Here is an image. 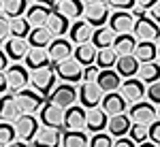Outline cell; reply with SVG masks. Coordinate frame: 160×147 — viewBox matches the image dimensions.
<instances>
[{"label": "cell", "mask_w": 160, "mask_h": 147, "mask_svg": "<svg viewBox=\"0 0 160 147\" xmlns=\"http://www.w3.org/2000/svg\"><path fill=\"white\" fill-rule=\"evenodd\" d=\"M26 41H28V45H30V47L47 49V45L53 41V37H51V32L45 28V26H37V28H32V30H30V34H28Z\"/></svg>", "instance_id": "obj_30"}, {"label": "cell", "mask_w": 160, "mask_h": 147, "mask_svg": "<svg viewBox=\"0 0 160 147\" xmlns=\"http://www.w3.org/2000/svg\"><path fill=\"white\" fill-rule=\"evenodd\" d=\"M9 68V56L4 53V49L0 47V73H4Z\"/></svg>", "instance_id": "obj_49"}, {"label": "cell", "mask_w": 160, "mask_h": 147, "mask_svg": "<svg viewBox=\"0 0 160 147\" xmlns=\"http://www.w3.org/2000/svg\"><path fill=\"white\" fill-rule=\"evenodd\" d=\"M137 79L143 81V83H154L160 79V62H141L139 64V71H137Z\"/></svg>", "instance_id": "obj_32"}, {"label": "cell", "mask_w": 160, "mask_h": 147, "mask_svg": "<svg viewBox=\"0 0 160 147\" xmlns=\"http://www.w3.org/2000/svg\"><path fill=\"white\" fill-rule=\"evenodd\" d=\"M158 120H160V109H158Z\"/></svg>", "instance_id": "obj_58"}, {"label": "cell", "mask_w": 160, "mask_h": 147, "mask_svg": "<svg viewBox=\"0 0 160 147\" xmlns=\"http://www.w3.org/2000/svg\"><path fill=\"white\" fill-rule=\"evenodd\" d=\"M94 28L88 24L86 19H75L71 28H68V38L73 45H81V43H90Z\"/></svg>", "instance_id": "obj_19"}, {"label": "cell", "mask_w": 160, "mask_h": 147, "mask_svg": "<svg viewBox=\"0 0 160 147\" xmlns=\"http://www.w3.org/2000/svg\"><path fill=\"white\" fill-rule=\"evenodd\" d=\"M88 147H113V139H111L109 132H96L90 139V145Z\"/></svg>", "instance_id": "obj_41"}, {"label": "cell", "mask_w": 160, "mask_h": 147, "mask_svg": "<svg viewBox=\"0 0 160 147\" xmlns=\"http://www.w3.org/2000/svg\"><path fill=\"white\" fill-rule=\"evenodd\" d=\"M45 28L51 32V37H64L66 32H68V28H71V19L68 17H64L60 11H56V9H51L49 13V19H47V24Z\"/></svg>", "instance_id": "obj_22"}, {"label": "cell", "mask_w": 160, "mask_h": 147, "mask_svg": "<svg viewBox=\"0 0 160 147\" xmlns=\"http://www.w3.org/2000/svg\"><path fill=\"white\" fill-rule=\"evenodd\" d=\"M156 2H158V0H137V7H139L141 11H149Z\"/></svg>", "instance_id": "obj_50"}, {"label": "cell", "mask_w": 160, "mask_h": 147, "mask_svg": "<svg viewBox=\"0 0 160 147\" xmlns=\"http://www.w3.org/2000/svg\"><path fill=\"white\" fill-rule=\"evenodd\" d=\"M130 117H128V113H118V115H109V122H107V132L111 136H115V139H120V136H126L128 135V130H130Z\"/></svg>", "instance_id": "obj_21"}, {"label": "cell", "mask_w": 160, "mask_h": 147, "mask_svg": "<svg viewBox=\"0 0 160 147\" xmlns=\"http://www.w3.org/2000/svg\"><path fill=\"white\" fill-rule=\"evenodd\" d=\"M139 147H158V145L152 143V141H149V143H148V141H143V143H139Z\"/></svg>", "instance_id": "obj_55"}, {"label": "cell", "mask_w": 160, "mask_h": 147, "mask_svg": "<svg viewBox=\"0 0 160 147\" xmlns=\"http://www.w3.org/2000/svg\"><path fill=\"white\" fill-rule=\"evenodd\" d=\"M148 130H149V141L152 143H156V145H160V120H154V122L148 126Z\"/></svg>", "instance_id": "obj_46"}, {"label": "cell", "mask_w": 160, "mask_h": 147, "mask_svg": "<svg viewBox=\"0 0 160 147\" xmlns=\"http://www.w3.org/2000/svg\"><path fill=\"white\" fill-rule=\"evenodd\" d=\"M107 122H109V115L102 109L94 107V109H86V130L90 132H102L107 128Z\"/></svg>", "instance_id": "obj_20"}, {"label": "cell", "mask_w": 160, "mask_h": 147, "mask_svg": "<svg viewBox=\"0 0 160 147\" xmlns=\"http://www.w3.org/2000/svg\"><path fill=\"white\" fill-rule=\"evenodd\" d=\"M132 56L139 60V64H141V62H154L158 58V45H156L154 41H139L135 45Z\"/></svg>", "instance_id": "obj_29"}, {"label": "cell", "mask_w": 160, "mask_h": 147, "mask_svg": "<svg viewBox=\"0 0 160 147\" xmlns=\"http://www.w3.org/2000/svg\"><path fill=\"white\" fill-rule=\"evenodd\" d=\"M137 0H107V7L113 11H130L135 9Z\"/></svg>", "instance_id": "obj_42"}, {"label": "cell", "mask_w": 160, "mask_h": 147, "mask_svg": "<svg viewBox=\"0 0 160 147\" xmlns=\"http://www.w3.org/2000/svg\"><path fill=\"white\" fill-rule=\"evenodd\" d=\"M28 51H30V45H28V41H26V38L11 37L7 43H4V53H7V56H9V60H13V62L24 60Z\"/></svg>", "instance_id": "obj_24"}, {"label": "cell", "mask_w": 160, "mask_h": 147, "mask_svg": "<svg viewBox=\"0 0 160 147\" xmlns=\"http://www.w3.org/2000/svg\"><path fill=\"white\" fill-rule=\"evenodd\" d=\"M128 117H130L132 124L149 126L154 120H158V109H156V105H152V102L139 100V102H135V105L128 109Z\"/></svg>", "instance_id": "obj_5"}, {"label": "cell", "mask_w": 160, "mask_h": 147, "mask_svg": "<svg viewBox=\"0 0 160 147\" xmlns=\"http://www.w3.org/2000/svg\"><path fill=\"white\" fill-rule=\"evenodd\" d=\"M102 90L96 83H81V87L77 90V98L81 100V107L83 109H94L98 107L100 100H102Z\"/></svg>", "instance_id": "obj_11"}, {"label": "cell", "mask_w": 160, "mask_h": 147, "mask_svg": "<svg viewBox=\"0 0 160 147\" xmlns=\"http://www.w3.org/2000/svg\"><path fill=\"white\" fill-rule=\"evenodd\" d=\"M0 11H2V0H0Z\"/></svg>", "instance_id": "obj_57"}, {"label": "cell", "mask_w": 160, "mask_h": 147, "mask_svg": "<svg viewBox=\"0 0 160 147\" xmlns=\"http://www.w3.org/2000/svg\"><path fill=\"white\" fill-rule=\"evenodd\" d=\"M135 45H137L135 34H118L111 47H113V51H115L118 56H132Z\"/></svg>", "instance_id": "obj_34"}, {"label": "cell", "mask_w": 160, "mask_h": 147, "mask_svg": "<svg viewBox=\"0 0 160 147\" xmlns=\"http://www.w3.org/2000/svg\"><path fill=\"white\" fill-rule=\"evenodd\" d=\"M30 30H32V26L26 22V17H15V19H11V37L28 38Z\"/></svg>", "instance_id": "obj_38"}, {"label": "cell", "mask_w": 160, "mask_h": 147, "mask_svg": "<svg viewBox=\"0 0 160 147\" xmlns=\"http://www.w3.org/2000/svg\"><path fill=\"white\" fill-rule=\"evenodd\" d=\"M9 38H11V19L0 15V45L7 43Z\"/></svg>", "instance_id": "obj_44"}, {"label": "cell", "mask_w": 160, "mask_h": 147, "mask_svg": "<svg viewBox=\"0 0 160 147\" xmlns=\"http://www.w3.org/2000/svg\"><path fill=\"white\" fill-rule=\"evenodd\" d=\"M86 22L92 28H102V26H107L109 22V15H111V9L107 7V2L105 4H92V7H86Z\"/></svg>", "instance_id": "obj_16"}, {"label": "cell", "mask_w": 160, "mask_h": 147, "mask_svg": "<svg viewBox=\"0 0 160 147\" xmlns=\"http://www.w3.org/2000/svg\"><path fill=\"white\" fill-rule=\"evenodd\" d=\"M15 139H17V135H15V126H13L11 122H0V147L13 143Z\"/></svg>", "instance_id": "obj_39"}, {"label": "cell", "mask_w": 160, "mask_h": 147, "mask_svg": "<svg viewBox=\"0 0 160 147\" xmlns=\"http://www.w3.org/2000/svg\"><path fill=\"white\" fill-rule=\"evenodd\" d=\"M158 60H160V45H158Z\"/></svg>", "instance_id": "obj_56"}, {"label": "cell", "mask_w": 160, "mask_h": 147, "mask_svg": "<svg viewBox=\"0 0 160 147\" xmlns=\"http://www.w3.org/2000/svg\"><path fill=\"white\" fill-rule=\"evenodd\" d=\"M4 77H7V86H9V90H11V94L28 87V83H30V73H28V68L22 66L19 62L11 64V66L4 71Z\"/></svg>", "instance_id": "obj_6"}, {"label": "cell", "mask_w": 160, "mask_h": 147, "mask_svg": "<svg viewBox=\"0 0 160 147\" xmlns=\"http://www.w3.org/2000/svg\"><path fill=\"white\" fill-rule=\"evenodd\" d=\"M96 53H98V49L94 47L92 43H81V45H75L73 49V58L81 66H90V64H94L96 62Z\"/></svg>", "instance_id": "obj_31"}, {"label": "cell", "mask_w": 160, "mask_h": 147, "mask_svg": "<svg viewBox=\"0 0 160 147\" xmlns=\"http://www.w3.org/2000/svg\"><path fill=\"white\" fill-rule=\"evenodd\" d=\"M113 71L120 75L122 79L135 77L137 71H139V60H137L135 56H118V62H115Z\"/></svg>", "instance_id": "obj_28"}, {"label": "cell", "mask_w": 160, "mask_h": 147, "mask_svg": "<svg viewBox=\"0 0 160 147\" xmlns=\"http://www.w3.org/2000/svg\"><path fill=\"white\" fill-rule=\"evenodd\" d=\"M4 147H28V143H24V141H13V143H9V145H4Z\"/></svg>", "instance_id": "obj_54"}, {"label": "cell", "mask_w": 160, "mask_h": 147, "mask_svg": "<svg viewBox=\"0 0 160 147\" xmlns=\"http://www.w3.org/2000/svg\"><path fill=\"white\" fill-rule=\"evenodd\" d=\"M73 43L68 41V38H64V37H58V38H53L49 45H47V53H49V60L51 64H56V62H60V60H66V58H71L73 56Z\"/></svg>", "instance_id": "obj_12"}, {"label": "cell", "mask_w": 160, "mask_h": 147, "mask_svg": "<svg viewBox=\"0 0 160 147\" xmlns=\"http://www.w3.org/2000/svg\"><path fill=\"white\" fill-rule=\"evenodd\" d=\"M83 2V7H92V4H105L107 0H81Z\"/></svg>", "instance_id": "obj_53"}, {"label": "cell", "mask_w": 160, "mask_h": 147, "mask_svg": "<svg viewBox=\"0 0 160 147\" xmlns=\"http://www.w3.org/2000/svg\"><path fill=\"white\" fill-rule=\"evenodd\" d=\"M13 126H15L17 139L24 141V143H30V141L37 136V132L41 130V124H38V120L34 117V113H22V115L15 120Z\"/></svg>", "instance_id": "obj_3"}, {"label": "cell", "mask_w": 160, "mask_h": 147, "mask_svg": "<svg viewBox=\"0 0 160 147\" xmlns=\"http://www.w3.org/2000/svg\"><path fill=\"white\" fill-rule=\"evenodd\" d=\"M34 147H60L62 145V132L60 128H47L43 126L37 132V136L32 139Z\"/></svg>", "instance_id": "obj_17"}, {"label": "cell", "mask_w": 160, "mask_h": 147, "mask_svg": "<svg viewBox=\"0 0 160 147\" xmlns=\"http://www.w3.org/2000/svg\"><path fill=\"white\" fill-rule=\"evenodd\" d=\"M98 73H100V68L96 66V64L83 66V75H81L83 83H96V79H98Z\"/></svg>", "instance_id": "obj_43"}, {"label": "cell", "mask_w": 160, "mask_h": 147, "mask_svg": "<svg viewBox=\"0 0 160 147\" xmlns=\"http://www.w3.org/2000/svg\"><path fill=\"white\" fill-rule=\"evenodd\" d=\"M120 94L124 96L126 102H132L135 105V102L145 98V83L135 79V77H128V79H124L122 83H120Z\"/></svg>", "instance_id": "obj_10"}, {"label": "cell", "mask_w": 160, "mask_h": 147, "mask_svg": "<svg viewBox=\"0 0 160 147\" xmlns=\"http://www.w3.org/2000/svg\"><path fill=\"white\" fill-rule=\"evenodd\" d=\"M15 100H17L22 113H37V111H41V107H43L45 96H41L38 92L30 90V87H24V90L15 92Z\"/></svg>", "instance_id": "obj_7"}, {"label": "cell", "mask_w": 160, "mask_h": 147, "mask_svg": "<svg viewBox=\"0 0 160 147\" xmlns=\"http://www.w3.org/2000/svg\"><path fill=\"white\" fill-rule=\"evenodd\" d=\"M75 100H77V90L73 87V83H60V86L53 87V92L49 94V102L58 105L62 109L73 107Z\"/></svg>", "instance_id": "obj_9"}, {"label": "cell", "mask_w": 160, "mask_h": 147, "mask_svg": "<svg viewBox=\"0 0 160 147\" xmlns=\"http://www.w3.org/2000/svg\"><path fill=\"white\" fill-rule=\"evenodd\" d=\"M53 71H56V77H60L64 83H77V81H81L83 66H81V64L71 56V58H66V60L56 62Z\"/></svg>", "instance_id": "obj_4"}, {"label": "cell", "mask_w": 160, "mask_h": 147, "mask_svg": "<svg viewBox=\"0 0 160 147\" xmlns=\"http://www.w3.org/2000/svg\"><path fill=\"white\" fill-rule=\"evenodd\" d=\"M22 115V109L15 100V94L7 92L0 96V122H15Z\"/></svg>", "instance_id": "obj_15"}, {"label": "cell", "mask_w": 160, "mask_h": 147, "mask_svg": "<svg viewBox=\"0 0 160 147\" xmlns=\"http://www.w3.org/2000/svg\"><path fill=\"white\" fill-rule=\"evenodd\" d=\"M9 92V86H7V77H4V73H0V96L2 94H7Z\"/></svg>", "instance_id": "obj_51"}, {"label": "cell", "mask_w": 160, "mask_h": 147, "mask_svg": "<svg viewBox=\"0 0 160 147\" xmlns=\"http://www.w3.org/2000/svg\"><path fill=\"white\" fill-rule=\"evenodd\" d=\"M132 15H135V28H132V34L135 38L139 41H158L160 38V26L149 17L145 15V11H141V9H132Z\"/></svg>", "instance_id": "obj_1"}, {"label": "cell", "mask_w": 160, "mask_h": 147, "mask_svg": "<svg viewBox=\"0 0 160 147\" xmlns=\"http://www.w3.org/2000/svg\"><path fill=\"white\" fill-rule=\"evenodd\" d=\"M24 60H26V68H30V71H38V68H47V66H51L47 49L30 47V51L26 53Z\"/></svg>", "instance_id": "obj_23"}, {"label": "cell", "mask_w": 160, "mask_h": 147, "mask_svg": "<svg viewBox=\"0 0 160 147\" xmlns=\"http://www.w3.org/2000/svg\"><path fill=\"white\" fill-rule=\"evenodd\" d=\"M115 37H118V34L111 30L109 26H102V28H94L90 43H92L96 49H105V47H111V45H113Z\"/></svg>", "instance_id": "obj_33"}, {"label": "cell", "mask_w": 160, "mask_h": 147, "mask_svg": "<svg viewBox=\"0 0 160 147\" xmlns=\"http://www.w3.org/2000/svg\"><path fill=\"white\" fill-rule=\"evenodd\" d=\"M32 2H37V4H45V7H49V9H53L58 0H32Z\"/></svg>", "instance_id": "obj_52"}, {"label": "cell", "mask_w": 160, "mask_h": 147, "mask_svg": "<svg viewBox=\"0 0 160 147\" xmlns=\"http://www.w3.org/2000/svg\"><path fill=\"white\" fill-rule=\"evenodd\" d=\"M56 11H60L64 17H68V19H79L83 11H86V7H83V2L81 0H58L56 2V7H53Z\"/></svg>", "instance_id": "obj_26"}, {"label": "cell", "mask_w": 160, "mask_h": 147, "mask_svg": "<svg viewBox=\"0 0 160 147\" xmlns=\"http://www.w3.org/2000/svg\"><path fill=\"white\" fill-rule=\"evenodd\" d=\"M62 126L66 130H83L86 128V109L77 107V105L64 109V122H62Z\"/></svg>", "instance_id": "obj_18"}, {"label": "cell", "mask_w": 160, "mask_h": 147, "mask_svg": "<svg viewBox=\"0 0 160 147\" xmlns=\"http://www.w3.org/2000/svg\"><path fill=\"white\" fill-rule=\"evenodd\" d=\"M128 136H130L135 143H143V141H148L149 130H148V126H143V124H132L130 130H128Z\"/></svg>", "instance_id": "obj_40"}, {"label": "cell", "mask_w": 160, "mask_h": 147, "mask_svg": "<svg viewBox=\"0 0 160 147\" xmlns=\"http://www.w3.org/2000/svg\"><path fill=\"white\" fill-rule=\"evenodd\" d=\"M107 26H109L115 34H132V28H135V15H132L130 11H113L109 15Z\"/></svg>", "instance_id": "obj_8"}, {"label": "cell", "mask_w": 160, "mask_h": 147, "mask_svg": "<svg viewBox=\"0 0 160 147\" xmlns=\"http://www.w3.org/2000/svg\"><path fill=\"white\" fill-rule=\"evenodd\" d=\"M28 11V0H2V15L15 19V17H24Z\"/></svg>", "instance_id": "obj_35"}, {"label": "cell", "mask_w": 160, "mask_h": 147, "mask_svg": "<svg viewBox=\"0 0 160 147\" xmlns=\"http://www.w3.org/2000/svg\"><path fill=\"white\" fill-rule=\"evenodd\" d=\"M100 109L105 111L107 115H118V113H126L128 109V102L124 100V96L120 92H105L102 100H100Z\"/></svg>", "instance_id": "obj_14"}, {"label": "cell", "mask_w": 160, "mask_h": 147, "mask_svg": "<svg viewBox=\"0 0 160 147\" xmlns=\"http://www.w3.org/2000/svg\"><path fill=\"white\" fill-rule=\"evenodd\" d=\"M62 122H64V109L47 100L41 107V124L47 128H62Z\"/></svg>", "instance_id": "obj_13"}, {"label": "cell", "mask_w": 160, "mask_h": 147, "mask_svg": "<svg viewBox=\"0 0 160 147\" xmlns=\"http://www.w3.org/2000/svg\"><path fill=\"white\" fill-rule=\"evenodd\" d=\"M30 83H32V90L38 92L41 96H49L51 90H53V86H56V71H53V66L32 71V75H30Z\"/></svg>", "instance_id": "obj_2"}, {"label": "cell", "mask_w": 160, "mask_h": 147, "mask_svg": "<svg viewBox=\"0 0 160 147\" xmlns=\"http://www.w3.org/2000/svg\"><path fill=\"white\" fill-rule=\"evenodd\" d=\"M115 62H118V53L113 51V47H105V49H98L96 62H94V64L102 71V68H113Z\"/></svg>", "instance_id": "obj_37"}, {"label": "cell", "mask_w": 160, "mask_h": 147, "mask_svg": "<svg viewBox=\"0 0 160 147\" xmlns=\"http://www.w3.org/2000/svg\"><path fill=\"white\" fill-rule=\"evenodd\" d=\"M120 83H122V77L113 68H102L98 73V79H96V86L102 92H115V90H120Z\"/></svg>", "instance_id": "obj_27"}, {"label": "cell", "mask_w": 160, "mask_h": 147, "mask_svg": "<svg viewBox=\"0 0 160 147\" xmlns=\"http://www.w3.org/2000/svg\"><path fill=\"white\" fill-rule=\"evenodd\" d=\"M49 13H51L49 7L32 2V4L28 7V11H26L24 17H26V22L32 26V28H37V26H45V24H47V19H49Z\"/></svg>", "instance_id": "obj_25"}, {"label": "cell", "mask_w": 160, "mask_h": 147, "mask_svg": "<svg viewBox=\"0 0 160 147\" xmlns=\"http://www.w3.org/2000/svg\"><path fill=\"white\" fill-rule=\"evenodd\" d=\"M145 96L149 98L152 105H160V79L154 81V83H149V87L145 90Z\"/></svg>", "instance_id": "obj_45"}, {"label": "cell", "mask_w": 160, "mask_h": 147, "mask_svg": "<svg viewBox=\"0 0 160 147\" xmlns=\"http://www.w3.org/2000/svg\"><path fill=\"white\" fill-rule=\"evenodd\" d=\"M90 136L83 130H66L62 135V147H88Z\"/></svg>", "instance_id": "obj_36"}, {"label": "cell", "mask_w": 160, "mask_h": 147, "mask_svg": "<svg viewBox=\"0 0 160 147\" xmlns=\"http://www.w3.org/2000/svg\"><path fill=\"white\" fill-rule=\"evenodd\" d=\"M149 17H152V19L160 26V0L154 4V7H152V9H149Z\"/></svg>", "instance_id": "obj_48"}, {"label": "cell", "mask_w": 160, "mask_h": 147, "mask_svg": "<svg viewBox=\"0 0 160 147\" xmlns=\"http://www.w3.org/2000/svg\"><path fill=\"white\" fill-rule=\"evenodd\" d=\"M113 147H137V143L130 136H120L118 141H113Z\"/></svg>", "instance_id": "obj_47"}]
</instances>
